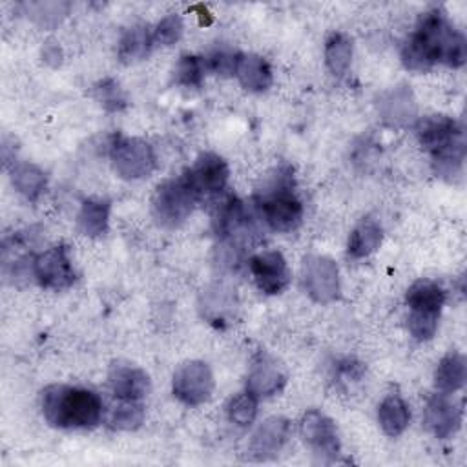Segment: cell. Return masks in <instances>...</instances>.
I'll list each match as a JSON object with an SVG mask.
<instances>
[{
	"instance_id": "cell-1",
	"label": "cell",
	"mask_w": 467,
	"mask_h": 467,
	"mask_svg": "<svg viewBox=\"0 0 467 467\" xmlns=\"http://www.w3.org/2000/svg\"><path fill=\"white\" fill-rule=\"evenodd\" d=\"M465 58V36L451 24L440 7L429 9L420 16L414 33L401 47V62L412 71H427L434 64L462 67Z\"/></svg>"
},
{
	"instance_id": "cell-2",
	"label": "cell",
	"mask_w": 467,
	"mask_h": 467,
	"mask_svg": "<svg viewBox=\"0 0 467 467\" xmlns=\"http://www.w3.org/2000/svg\"><path fill=\"white\" fill-rule=\"evenodd\" d=\"M40 409L55 429H93L104 414L102 400L95 390L62 383L47 385L40 392Z\"/></svg>"
},
{
	"instance_id": "cell-3",
	"label": "cell",
	"mask_w": 467,
	"mask_h": 467,
	"mask_svg": "<svg viewBox=\"0 0 467 467\" xmlns=\"http://www.w3.org/2000/svg\"><path fill=\"white\" fill-rule=\"evenodd\" d=\"M418 142L431 153L434 173L445 181L462 177L465 159L463 128L451 117L427 115L414 126Z\"/></svg>"
},
{
	"instance_id": "cell-4",
	"label": "cell",
	"mask_w": 467,
	"mask_h": 467,
	"mask_svg": "<svg viewBox=\"0 0 467 467\" xmlns=\"http://www.w3.org/2000/svg\"><path fill=\"white\" fill-rule=\"evenodd\" d=\"M257 206L261 217L274 232H292L301 224L303 204L297 197L290 171L279 173L259 195Z\"/></svg>"
},
{
	"instance_id": "cell-5",
	"label": "cell",
	"mask_w": 467,
	"mask_h": 467,
	"mask_svg": "<svg viewBox=\"0 0 467 467\" xmlns=\"http://www.w3.org/2000/svg\"><path fill=\"white\" fill-rule=\"evenodd\" d=\"M197 201L199 197L190 186L186 173H182L177 179H168L157 186L151 197V215L159 226L173 230L184 224Z\"/></svg>"
},
{
	"instance_id": "cell-6",
	"label": "cell",
	"mask_w": 467,
	"mask_h": 467,
	"mask_svg": "<svg viewBox=\"0 0 467 467\" xmlns=\"http://www.w3.org/2000/svg\"><path fill=\"white\" fill-rule=\"evenodd\" d=\"M109 159L113 171L126 181L150 177L157 168V157L151 144L139 137H115L109 148Z\"/></svg>"
},
{
	"instance_id": "cell-7",
	"label": "cell",
	"mask_w": 467,
	"mask_h": 467,
	"mask_svg": "<svg viewBox=\"0 0 467 467\" xmlns=\"http://www.w3.org/2000/svg\"><path fill=\"white\" fill-rule=\"evenodd\" d=\"M215 381L212 368L199 359L181 363L171 378V392L184 405L197 407L212 398Z\"/></svg>"
},
{
	"instance_id": "cell-8",
	"label": "cell",
	"mask_w": 467,
	"mask_h": 467,
	"mask_svg": "<svg viewBox=\"0 0 467 467\" xmlns=\"http://www.w3.org/2000/svg\"><path fill=\"white\" fill-rule=\"evenodd\" d=\"M303 286L312 301L316 303H332L339 297V268L334 259L328 255L312 254L303 259Z\"/></svg>"
},
{
	"instance_id": "cell-9",
	"label": "cell",
	"mask_w": 467,
	"mask_h": 467,
	"mask_svg": "<svg viewBox=\"0 0 467 467\" xmlns=\"http://www.w3.org/2000/svg\"><path fill=\"white\" fill-rule=\"evenodd\" d=\"M299 432L303 441L321 462H332L337 458L341 443L337 427L332 418L316 409H310L301 416Z\"/></svg>"
},
{
	"instance_id": "cell-10",
	"label": "cell",
	"mask_w": 467,
	"mask_h": 467,
	"mask_svg": "<svg viewBox=\"0 0 467 467\" xmlns=\"http://www.w3.org/2000/svg\"><path fill=\"white\" fill-rule=\"evenodd\" d=\"M33 277L44 288L64 290L69 288L75 279V268L69 259L67 248L62 244L51 246L33 257Z\"/></svg>"
},
{
	"instance_id": "cell-11",
	"label": "cell",
	"mask_w": 467,
	"mask_h": 467,
	"mask_svg": "<svg viewBox=\"0 0 467 467\" xmlns=\"http://www.w3.org/2000/svg\"><path fill=\"white\" fill-rule=\"evenodd\" d=\"M186 177L199 199L213 197L226 188L230 168L221 155L206 151L195 159L193 166L186 171Z\"/></svg>"
},
{
	"instance_id": "cell-12",
	"label": "cell",
	"mask_w": 467,
	"mask_h": 467,
	"mask_svg": "<svg viewBox=\"0 0 467 467\" xmlns=\"http://www.w3.org/2000/svg\"><path fill=\"white\" fill-rule=\"evenodd\" d=\"M248 268L257 288L266 296L281 294L290 283V270L279 250H265L252 255Z\"/></svg>"
},
{
	"instance_id": "cell-13",
	"label": "cell",
	"mask_w": 467,
	"mask_h": 467,
	"mask_svg": "<svg viewBox=\"0 0 467 467\" xmlns=\"http://www.w3.org/2000/svg\"><path fill=\"white\" fill-rule=\"evenodd\" d=\"M463 409L462 403L451 398V394L436 392L425 405V425L436 438H451L462 427Z\"/></svg>"
},
{
	"instance_id": "cell-14",
	"label": "cell",
	"mask_w": 467,
	"mask_h": 467,
	"mask_svg": "<svg viewBox=\"0 0 467 467\" xmlns=\"http://www.w3.org/2000/svg\"><path fill=\"white\" fill-rule=\"evenodd\" d=\"M290 438V421L283 416L266 418L248 441V458L265 462L279 454Z\"/></svg>"
},
{
	"instance_id": "cell-15",
	"label": "cell",
	"mask_w": 467,
	"mask_h": 467,
	"mask_svg": "<svg viewBox=\"0 0 467 467\" xmlns=\"http://www.w3.org/2000/svg\"><path fill=\"white\" fill-rule=\"evenodd\" d=\"M108 383L117 400H142L151 387L146 370L130 363H113Z\"/></svg>"
},
{
	"instance_id": "cell-16",
	"label": "cell",
	"mask_w": 467,
	"mask_h": 467,
	"mask_svg": "<svg viewBox=\"0 0 467 467\" xmlns=\"http://www.w3.org/2000/svg\"><path fill=\"white\" fill-rule=\"evenodd\" d=\"M286 383V376L283 368L270 358H259L246 378V390L255 396L257 400L261 398H270L277 392L283 390Z\"/></svg>"
},
{
	"instance_id": "cell-17",
	"label": "cell",
	"mask_w": 467,
	"mask_h": 467,
	"mask_svg": "<svg viewBox=\"0 0 467 467\" xmlns=\"http://www.w3.org/2000/svg\"><path fill=\"white\" fill-rule=\"evenodd\" d=\"M239 84L252 93H263L272 86V67L261 55L239 53L235 62V73Z\"/></svg>"
},
{
	"instance_id": "cell-18",
	"label": "cell",
	"mask_w": 467,
	"mask_h": 467,
	"mask_svg": "<svg viewBox=\"0 0 467 467\" xmlns=\"http://www.w3.org/2000/svg\"><path fill=\"white\" fill-rule=\"evenodd\" d=\"M405 303L410 312L440 314L445 303V290L432 279H418L407 288Z\"/></svg>"
},
{
	"instance_id": "cell-19",
	"label": "cell",
	"mask_w": 467,
	"mask_h": 467,
	"mask_svg": "<svg viewBox=\"0 0 467 467\" xmlns=\"http://www.w3.org/2000/svg\"><path fill=\"white\" fill-rule=\"evenodd\" d=\"M109 210H111V204L106 199H97V197L84 199L77 215L78 230L88 237L104 235L109 226Z\"/></svg>"
},
{
	"instance_id": "cell-20",
	"label": "cell",
	"mask_w": 467,
	"mask_h": 467,
	"mask_svg": "<svg viewBox=\"0 0 467 467\" xmlns=\"http://www.w3.org/2000/svg\"><path fill=\"white\" fill-rule=\"evenodd\" d=\"M467 361L460 352H449L443 356L434 370V387L438 392L454 394L465 385Z\"/></svg>"
},
{
	"instance_id": "cell-21",
	"label": "cell",
	"mask_w": 467,
	"mask_h": 467,
	"mask_svg": "<svg viewBox=\"0 0 467 467\" xmlns=\"http://www.w3.org/2000/svg\"><path fill=\"white\" fill-rule=\"evenodd\" d=\"M153 44V29L150 26H133L120 36L119 60L122 64L140 62L150 55Z\"/></svg>"
},
{
	"instance_id": "cell-22",
	"label": "cell",
	"mask_w": 467,
	"mask_h": 467,
	"mask_svg": "<svg viewBox=\"0 0 467 467\" xmlns=\"http://www.w3.org/2000/svg\"><path fill=\"white\" fill-rule=\"evenodd\" d=\"M383 241V230L378 221L363 219L348 235L347 254L352 259H363L374 254Z\"/></svg>"
},
{
	"instance_id": "cell-23",
	"label": "cell",
	"mask_w": 467,
	"mask_h": 467,
	"mask_svg": "<svg viewBox=\"0 0 467 467\" xmlns=\"http://www.w3.org/2000/svg\"><path fill=\"white\" fill-rule=\"evenodd\" d=\"M378 421H379L381 431L387 436L396 438V436L403 434L410 421L409 405L398 394L387 396L378 407Z\"/></svg>"
},
{
	"instance_id": "cell-24",
	"label": "cell",
	"mask_w": 467,
	"mask_h": 467,
	"mask_svg": "<svg viewBox=\"0 0 467 467\" xmlns=\"http://www.w3.org/2000/svg\"><path fill=\"white\" fill-rule=\"evenodd\" d=\"M11 182L20 195L35 202L46 188V173L33 162H15L11 168Z\"/></svg>"
},
{
	"instance_id": "cell-25",
	"label": "cell",
	"mask_w": 467,
	"mask_h": 467,
	"mask_svg": "<svg viewBox=\"0 0 467 467\" xmlns=\"http://www.w3.org/2000/svg\"><path fill=\"white\" fill-rule=\"evenodd\" d=\"M352 38L345 33L334 31L325 40V64L334 77H343L352 62Z\"/></svg>"
},
{
	"instance_id": "cell-26",
	"label": "cell",
	"mask_w": 467,
	"mask_h": 467,
	"mask_svg": "<svg viewBox=\"0 0 467 467\" xmlns=\"http://www.w3.org/2000/svg\"><path fill=\"white\" fill-rule=\"evenodd\" d=\"M24 13L31 22H35L42 29H53L57 27L67 15L69 4L67 2H51V0H40V2H26L22 4Z\"/></svg>"
},
{
	"instance_id": "cell-27",
	"label": "cell",
	"mask_w": 467,
	"mask_h": 467,
	"mask_svg": "<svg viewBox=\"0 0 467 467\" xmlns=\"http://www.w3.org/2000/svg\"><path fill=\"white\" fill-rule=\"evenodd\" d=\"M146 410L140 400H119L111 407L108 416V425L115 431H135L144 423Z\"/></svg>"
},
{
	"instance_id": "cell-28",
	"label": "cell",
	"mask_w": 467,
	"mask_h": 467,
	"mask_svg": "<svg viewBox=\"0 0 467 467\" xmlns=\"http://www.w3.org/2000/svg\"><path fill=\"white\" fill-rule=\"evenodd\" d=\"M383 119L390 124H405L416 115V106L412 102L410 91L398 88L390 91L381 102Z\"/></svg>"
},
{
	"instance_id": "cell-29",
	"label": "cell",
	"mask_w": 467,
	"mask_h": 467,
	"mask_svg": "<svg viewBox=\"0 0 467 467\" xmlns=\"http://www.w3.org/2000/svg\"><path fill=\"white\" fill-rule=\"evenodd\" d=\"M204 60L197 55H182L173 69V82L184 88H199L204 78Z\"/></svg>"
},
{
	"instance_id": "cell-30",
	"label": "cell",
	"mask_w": 467,
	"mask_h": 467,
	"mask_svg": "<svg viewBox=\"0 0 467 467\" xmlns=\"http://www.w3.org/2000/svg\"><path fill=\"white\" fill-rule=\"evenodd\" d=\"M257 401L259 400L252 396L248 390L232 396L226 405L228 420L239 427H248L250 423H254L257 416Z\"/></svg>"
},
{
	"instance_id": "cell-31",
	"label": "cell",
	"mask_w": 467,
	"mask_h": 467,
	"mask_svg": "<svg viewBox=\"0 0 467 467\" xmlns=\"http://www.w3.org/2000/svg\"><path fill=\"white\" fill-rule=\"evenodd\" d=\"M93 95L97 99V102H100V106L108 111H117V109H122L124 104H126V97H124V91L122 88L119 86L117 80L113 78H104L100 80L95 89H93Z\"/></svg>"
},
{
	"instance_id": "cell-32",
	"label": "cell",
	"mask_w": 467,
	"mask_h": 467,
	"mask_svg": "<svg viewBox=\"0 0 467 467\" xmlns=\"http://www.w3.org/2000/svg\"><path fill=\"white\" fill-rule=\"evenodd\" d=\"M438 319L440 314H429V312H409L407 327L414 339L418 341H429L434 337L438 330Z\"/></svg>"
},
{
	"instance_id": "cell-33",
	"label": "cell",
	"mask_w": 467,
	"mask_h": 467,
	"mask_svg": "<svg viewBox=\"0 0 467 467\" xmlns=\"http://www.w3.org/2000/svg\"><path fill=\"white\" fill-rule=\"evenodd\" d=\"M182 31H184L182 18L179 15L171 13L155 24L153 40H155V44H161V46H173L182 36Z\"/></svg>"
},
{
	"instance_id": "cell-34",
	"label": "cell",
	"mask_w": 467,
	"mask_h": 467,
	"mask_svg": "<svg viewBox=\"0 0 467 467\" xmlns=\"http://www.w3.org/2000/svg\"><path fill=\"white\" fill-rule=\"evenodd\" d=\"M235 51L228 47H215L210 51L208 57H204V67L219 77H232L235 73V62H237Z\"/></svg>"
},
{
	"instance_id": "cell-35",
	"label": "cell",
	"mask_w": 467,
	"mask_h": 467,
	"mask_svg": "<svg viewBox=\"0 0 467 467\" xmlns=\"http://www.w3.org/2000/svg\"><path fill=\"white\" fill-rule=\"evenodd\" d=\"M62 47L58 46L57 40H46L44 46H42V60L51 66V67H57L62 64Z\"/></svg>"
}]
</instances>
